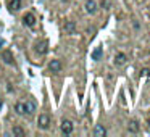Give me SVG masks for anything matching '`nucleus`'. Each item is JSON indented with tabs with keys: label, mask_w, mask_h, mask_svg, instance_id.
<instances>
[{
	"label": "nucleus",
	"mask_w": 150,
	"mask_h": 137,
	"mask_svg": "<svg viewBox=\"0 0 150 137\" xmlns=\"http://www.w3.org/2000/svg\"><path fill=\"white\" fill-rule=\"evenodd\" d=\"M23 23H24V26L33 28L34 24H36V16H34L33 13H26V15L23 16Z\"/></svg>",
	"instance_id": "f03ea898"
},
{
	"label": "nucleus",
	"mask_w": 150,
	"mask_h": 137,
	"mask_svg": "<svg viewBox=\"0 0 150 137\" xmlns=\"http://www.w3.org/2000/svg\"><path fill=\"white\" fill-rule=\"evenodd\" d=\"M126 61H127V56H126V53L120 52V53H116V55H115V65H118V66H123Z\"/></svg>",
	"instance_id": "0eeeda50"
},
{
	"label": "nucleus",
	"mask_w": 150,
	"mask_h": 137,
	"mask_svg": "<svg viewBox=\"0 0 150 137\" xmlns=\"http://www.w3.org/2000/svg\"><path fill=\"white\" fill-rule=\"evenodd\" d=\"M15 111H16L18 114H26V113H28V103L18 102V103L15 105Z\"/></svg>",
	"instance_id": "1a4fd4ad"
},
{
	"label": "nucleus",
	"mask_w": 150,
	"mask_h": 137,
	"mask_svg": "<svg viewBox=\"0 0 150 137\" xmlns=\"http://www.w3.org/2000/svg\"><path fill=\"white\" fill-rule=\"evenodd\" d=\"M24 134H26V132H24L23 127H20V126H15L13 127V136H24Z\"/></svg>",
	"instance_id": "2eb2a0df"
},
{
	"label": "nucleus",
	"mask_w": 150,
	"mask_h": 137,
	"mask_svg": "<svg viewBox=\"0 0 150 137\" xmlns=\"http://www.w3.org/2000/svg\"><path fill=\"white\" fill-rule=\"evenodd\" d=\"M86 11H87L89 15H94L95 11H97V2H95V0H87V2H86Z\"/></svg>",
	"instance_id": "423d86ee"
},
{
	"label": "nucleus",
	"mask_w": 150,
	"mask_h": 137,
	"mask_svg": "<svg viewBox=\"0 0 150 137\" xmlns=\"http://www.w3.org/2000/svg\"><path fill=\"white\" fill-rule=\"evenodd\" d=\"M8 8H10V11H18L21 8V0H10Z\"/></svg>",
	"instance_id": "f8f14e48"
},
{
	"label": "nucleus",
	"mask_w": 150,
	"mask_h": 137,
	"mask_svg": "<svg viewBox=\"0 0 150 137\" xmlns=\"http://www.w3.org/2000/svg\"><path fill=\"white\" fill-rule=\"evenodd\" d=\"M2 45H4V40H2V39H0V47H2Z\"/></svg>",
	"instance_id": "f3484780"
},
{
	"label": "nucleus",
	"mask_w": 150,
	"mask_h": 137,
	"mask_svg": "<svg viewBox=\"0 0 150 137\" xmlns=\"http://www.w3.org/2000/svg\"><path fill=\"white\" fill-rule=\"evenodd\" d=\"M105 134H107V129H105L103 126L97 124V126L94 127V136H95V137H103Z\"/></svg>",
	"instance_id": "9b49d317"
},
{
	"label": "nucleus",
	"mask_w": 150,
	"mask_h": 137,
	"mask_svg": "<svg viewBox=\"0 0 150 137\" xmlns=\"http://www.w3.org/2000/svg\"><path fill=\"white\" fill-rule=\"evenodd\" d=\"M2 105H4V103H2V98H0V108H2Z\"/></svg>",
	"instance_id": "a211bd4d"
},
{
	"label": "nucleus",
	"mask_w": 150,
	"mask_h": 137,
	"mask_svg": "<svg viewBox=\"0 0 150 137\" xmlns=\"http://www.w3.org/2000/svg\"><path fill=\"white\" fill-rule=\"evenodd\" d=\"M49 69L52 73H58L60 69H62V61H60V60H52V61L49 63Z\"/></svg>",
	"instance_id": "6e6552de"
},
{
	"label": "nucleus",
	"mask_w": 150,
	"mask_h": 137,
	"mask_svg": "<svg viewBox=\"0 0 150 137\" xmlns=\"http://www.w3.org/2000/svg\"><path fill=\"white\" fill-rule=\"evenodd\" d=\"M36 50L37 53H40V55H45L47 53V40H40V42L36 44Z\"/></svg>",
	"instance_id": "9d476101"
},
{
	"label": "nucleus",
	"mask_w": 150,
	"mask_h": 137,
	"mask_svg": "<svg viewBox=\"0 0 150 137\" xmlns=\"http://www.w3.org/2000/svg\"><path fill=\"white\" fill-rule=\"evenodd\" d=\"M37 124H39L40 129H49V126H50V116H49V114H39Z\"/></svg>",
	"instance_id": "f257e3e1"
},
{
	"label": "nucleus",
	"mask_w": 150,
	"mask_h": 137,
	"mask_svg": "<svg viewBox=\"0 0 150 137\" xmlns=\"http://www.w3.org/2000/svg\"><path fill=\"white\" fill-rule=\"evenodd\" d=\"M65 31H66L68 34H74V31H76L74 21H66V23H65Z\"/></svg>",
	"instance_id": "ddd939ff"
},
{
	"label": "nucleus",
	"mask_w": 150,
	"mask_h": 137,
	"mask_svg": "<svg viewBox=\"0 0 150 137\" xmlns=\"http://www.w3.org/2000/svg\"><path fill=\"white\" fill-rule=\"evenodd\" d=\"M127 131H129V132H132V134H137L140 131V123L137 119L129 121V124H127Z\"/></svg>",
	"instance_id": "20e7f679"
},
{
	"label": "nucleus",
	"mask_w": 150,
	"mask_h": 137,
	"mask_svg": "<svg viewBox=\"0 0 150 137\" xmlns=\"http://www.w3.org/2000/svg\"><path fill=\"white\" fill-rule=\"evenodd\" d=\"M149 126H150V118H149Z\"/></svg>",
	"instance_id": "6ab92c4d"
},
{
	"label": "nucleus",
	"mask_w": 150,
	"mask_h": 137,
	"mask_svg": "<svg viewBox=\"0 0 150 137\" xmlns=\"http://www.w3.org/2000/svg\"><path fill=\"white\" fill-rule=\"evenodd\" d=\"M60 127H62V132L63 134H71L73 132V123L69 119H63Z\"/></svg>",
	"instance_id": "7ed1b4c3"
},
{
	"label": "nucleus",
	"mask_w": 150,
	"mask_h": 137,
	"mask_svg": "<svg viewBox=\"0 0 150 137\" xmlns=\"http://www.w3.org/2000/svg\"><path fill=\"white\" fill-rule=\"evenodd\" d=\"M102 55H103V50H102V47H97V49L92 52V60H95V61H98V60L102 58Z\"/></svg>",
	"instance_id": "4468645a"
},
{
	"label": "nucleus",
	"mask_w": 150,
	"mask_h": 137,
	"mask_svg": "<svg viewBox=\"0 0 150 137\" xmlns=\"http://www.w3.org/2000/svg\"><path fill=\"white\" fill-rule=\"evenodd\" d=\"M140 76H150V69H142V71H140Z\"/></svg>",
	"instance_id": "dca6fc26"
},
{
	"label": "nucleus",
	"mask_w": 150,
	"mask_h": 137,
	"mask_svg": "<svg viewBox=\"0 0 150 137\" xmlns=\"http://www.w3.org/2000/svg\"><path fill=\"white\" fill-rule=\"evenodd\" d=\"M2 60H4L7 65H13V63H15L13 53H11L10 50H4V52H2Z\"/></svg>",
	"instance_id": "39448f33"
}]
</instances>
